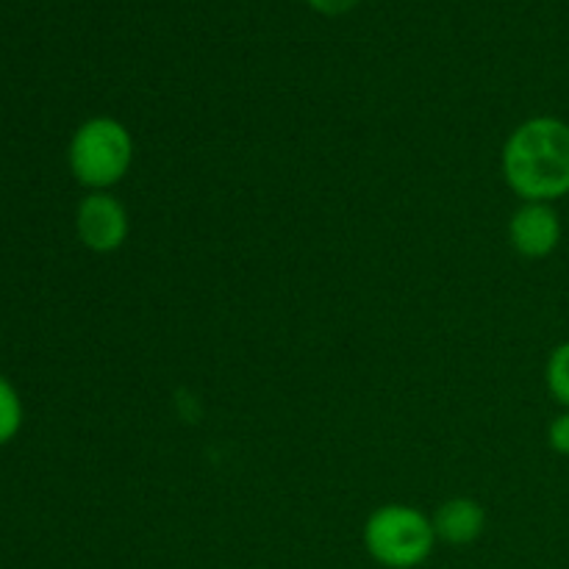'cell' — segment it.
<instances>
[{"mask_svg": "<svg viewBox=\"0 0 569 569\" xmlns=\"http://www.w3.org/2000/svg\"><path fill=\"white\" fill-rule=\"evenodd\" d=\"M133 161L131 131L114 117H92L76 128L67 148L72 178L92 192H106L128 176Z\"/></svg>", "mask_w": 569, "mask_h": 569, "instance_id": "cell-2", "label": "cell"}, {"mask_svg": "<svg viewBox=\"0 0 569 569\" xmlns=\"http://www.w3.org/2000/svg\"><path fill=\"white\" fill-rule=\"evenodd\" d=\"M548 442L559 456H569V409L565 415L553 417L548 428Z\"/></svg>", "mask_w": 569, "mask_h": 569, "instance_id": "cell-9", "label": "cell"}, {"mask_svg": "<svg viewBox=\"0 0 569 569\" xmlns=\"http://www.w3.org/2000/svg\"><path fill=\"white\" fill-rule=\"evenodd\" d=\"M545 381H548V389L556 398V403L569 409V342H561L550 353L548 367H545Z\"/></svg>", "mask_w": 569, "mask_h": 569, "instance_id": "cell-8", "label": "cell"}, {"mask_svg": "<svg viewBox=\"0 0 569 569\" xmlns=\"http://www.w3.org/2000/svg\"><path fill=\"white\" fill-rule=\"evenodd\" d=\"M306 3L326 17H342L348 11H353L359 6V0H306Z\"/></svg>", "mask_w": 569, "mask_h": 569, "instance_id": "cell-10", "label": "cell"}, {"mask_svg": "<svg viewBox=\"0 0 569 569\" xmlns=\"http://www.w3.org/2000/svg\"><path fill=\"white\" fill-rule=\"evenodd\" d=\"M431 522L437 539H442L445 545H453V548H465V545L481 539L483 528H487V511H483L478 500L453 498L439 506Z\"/></svg>", "mask_w": 569, "mask_h": 569, "instance_id": "cell-6", "label": "cell"}, {"mask_svg": "<svg viewBox=\"0 0 569 569\" xmlns=\"http://www.w3.org/2000/svg\"><path fill=\"white\" fill-rule=\"evenodd\" d=\"M431 517L411 506H381L365 522V548L376 565L387 569H415L426 565L437 545Z\"/></svg>", "mask_w": 569, "mask_h": 569, "instance_id": "cell-3", "label": "cell"}, {"mask_svg": "<svg viewBox=\"0 0 569 569\" xmlns=\"http://www.w3.org/2000/svg\"><path fill=\"white\" fill-rule=\"evenodd\" d=\"M509 242L522 259H548L561 242V220L553 203H522L509 220Z\"/></svg>", "mask_w": 569, "mask_h": 569, "instance_id": "cell-5", "label": "cell"}, {"mask_svg": "<svg viewBox=\"0 0 569 569\" xmlns=\"http://www.w3.org/2000/svg\"><path fill=\"white\" fill-rule=\"evenodd\" d=\"M76 231L83 248L92 253H114L126 244L131 220L114 194L89 192L76 209Z\"/></svg>", "mask_w": 569, "mask_h": 569, "instance_id": "cell-4", "label": "cell"}, {"mask_svg": "<svg viewBox=\"0 0 569 569\" xmlns=\"http://www.w3.org/2000/svg\"><path fill=\"white\" fill-rule=\"evenodd\" d=\"M503 178L522 203H553L569 194V122L531 117L503 144Z\"/></svg>", "mask_w": 569, "mask_h": 569, "instance_id": "cell-1", "label": "cell"}, {"mask_svg": "<svg viewBox=\"0 0 569 569\" xmlns=\"http://www.w3.org/2000/svg\"><path fill=\"white\" fill-rule=\"evenodd\" d=\"M22 428V400L6 378H0V448L9 445Z\"/></svg>", "mask_w": 569, "mask_h": 569, "instance_id": "cell-7", "label": "cell"}]
</instances>
